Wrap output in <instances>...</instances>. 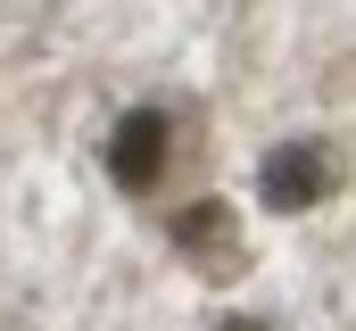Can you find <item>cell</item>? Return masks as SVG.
I'll use <instances>...</instances> for the list:
<instances>
[{
  "label": "cell",
  "instance_id": "obj_2",
  "mask_svg": "<svg viewBox=\"0 0 356 331\" xmlns=\"http://www.w3.org/2000/svg\"><path fill=\"white\" fill-rule=\"evenodd\" d=\"M257 199H266L273 216H307V207H323V199H332V158H323L315 141H282V150H266V166H257Z\"/></svg>",
  "mask_w": 356,
  "mask_h": 331
},
{
  "label": "cell",
  "instance_id": "obj_1",
  "mask_svg": "<svg viewBox=\"0 0 356 331\" xmlns=\"http://www.w3.org/2000/svg\"><path fill=\"white\" fill-rule=\"evenodd\" d=\"M166 158H175V124H166V108H124L116 133H108V174H116V191L149 199V191L166 182Z\"/></svg>",
  "mask_w": 356,
  "mask_h": 331
},
{
  "label": "cell",
  "instance_id": "obj_4",
  "mask_svg": "<svg viewBox=\"0 0 356 331\" xmlns=\"http://www.w3.org/2000/svg\"><path fill=\"white\" fill-rule=\"evenodd\" d=\"M216 331H273V323H266V315H224Z\"/></svg>",
  "mask_w": 356,
  "mask_h": 331
},
{
  "label": "cell",
  "instance_id": "obj_3",
  "mask_svg": "<svg viewBox=\"0 0 356 331\" xmlns=\"http://www.w3.org/2000/svg\"><path fill=\"white\" fill-rule=\"evenodd\" d=\"M175 248L207 273V282H232L241 265H249V248H241V224H232V207L224 199H191L175 216Z\"/></svg>",
  "mask_w": 356,
  "mask_h": 331
}]
</instances>
